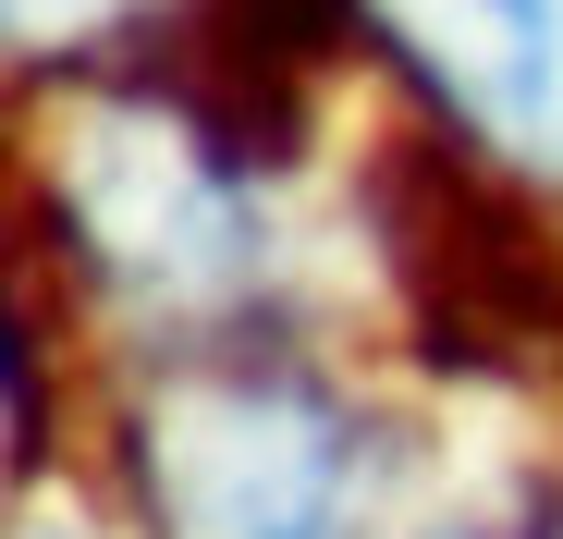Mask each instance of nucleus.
Here are the masks:
<instances>
[{
    "label": "nucleus",
    "instance_id": "f257e3e1",
    "mask_svg": "<svg viewBox=\"0 0 563 539\" xmlns=\"http://www.w3.org/2000/svg\"><path fill=\"white\" fill-rule=\"evenodd\" d=\"M380 479V417L245 319L159 331L123 381V491L147 539H355Z\"/></svg>",
    "mask_w": 563,
    "mask_h": 539
},
{
    "label": "nucleus",
    "instance_id": "20e7f679",
    "mask_svg": "<svg viewBox=\"0 0 563 539\" xmlns=\"http://www.w3.org/2000/svg\"><path fill=\"white\" fill-rule=\"evenodd\" d=\"M0 13H13V50L25 62H86V50H135L159 13H172V0H0Z\"/></svg>",
    "mask_w": 563,
    "mask_h": 539
},
{
    "label": "nucleus",
    "instance_id": "7ed1b4c3",
    "mask_svg": "<svg viewBox=\"0 0 563 539\" xmlns=\"http://www.w3.org/2000/svg\"><path fill=\"white\" fill-rule=\"evenodd\" d=\"M37 197L62 245L123 307H159L172 331H197V307H221L257 270V185L135 74H99L86 99H62L37 147Z\"/></svg>",
    "mask_w": 563,
    "mask_h": 539
},
{
    "label": "nucleus",
    "instance_id": "f03ea898",
    "mask_svg": "<svg viewBox=\"0 0 563 539\" xmlns=\"http://www.w3.org/2000/svg\"><path fill=\"white\" fill-rule=\"evenodd\" d=\"M367 245L429 369L453 381L563 369V245L478 135L417 123L367 160Z\"/></svg>",
    "mask_w": 563,
    "mask_h": 539
},
{
    "label": "nucleus",
    "instance_id": "39448f33",
    "mask_svg": "<svg viewBox=\"0 0 563 539\" xmlns=\"http://www.w3.org/2000/svg\"><path fill=\"white\" fill-rule=\"evenodd\" d=\"M441 539H563V515H515V527H441Z\"/></svg>",
    "mask_w": 563,
    "mask_h": 539
}]
</instances>
